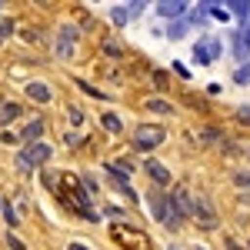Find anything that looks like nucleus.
I'll list each match as a JSON object with an SVG mask.
<instances>
[{"label":"nucleus","mask_w":250,"mask_h":250,"mask_svg":"<svg viewBox=\"0 0 250 250\" xmlns=\"http://www.w3.org/2000/svg\"><path fill=\"white\" fill-rule=\"evenodd\" d=\"M184 220H190V193L184 190V187H177V190L170 193V210H167V220H164V224L180 227Z\"/></svg>","instance_id":"1"},{"label":"nucleus","mask_w":250,"mask_h":250,"mask_svg":"<svg viewBox=\"0 0 250 250\" xmlns=\"http://www.w3.org/2000/svg\"><path fill=\"white\" fill-rule=\"evenodd\" d=\"M47 160H50V147L37 140V144H27V150H23V154H17V167H20L23 173H30L34 167L47 164Z\"/></svg>","instance_id":"2"},{"label":"nucleus","mask_w":250,"mask_h":250,"mask_svg":"<svg viewBox=\"0 0 250 250\" xmlns=\"http://www.w3.org/2000/svg\"><path fill=\"white\" fill-rule=\"evenodd\" d=\"M164 137H167V130L150 124V127H137L134 144L140 147V150H154V147H160V144H164Z\"/></svg>","instance_id":"3"},{"label":"nucleus","mask_w":250,"mask_h":250,"mask_svg":"<svg viewBox=\"0 0 250 250\" xmlns=\"http://www.w3.org/2000/svg\"><path fill=\"white\" fill-rule=\"evenodd\" d=\"M190 213L197 217V224H200V227H207V230H213V227H217V213H213L210 200H207L204 193L193 200V210H190Z\"/></svg>","instance_id":"4"},{"label":"nucleus","mask_w":250,"mask_h":250,"mask_svg":"<svg viewBox=\"0 0 250 250\" xmlns=\"http://www.w3.org/2000/svg\"><path fill=\"white\" fill-rule=\"evenodd\" d=\"M187 7H190V3H184V0H164V3H157V10H160V14H164V17H184V14H187Z\"/></svg>","instance_id":"5"},{"label":"nucleus","mask_w":250,"mask_h":250,"mask_svg":"<svg viewBox=\"0 0 250 250\" xmlns=\"http://www.w3.org/2000/svg\"><path fill=\"white\" fill-rule=\"evenodd\" d=\"M37 137H43V120H30L27 127H23V134L17 140H27V144H37Z\"/></svg>","instance_id":"6"},{"label":"nucleus","mask_w":250,"mask_h":250,"mask_svg":"<svg viewBox=\"0 0 250 250\" xmlns=\"http://www.w3.org/2000/svg\"><path fill=\"white\" fill-rule=\"evenodd\" d=\"M147 173L154 177L157 184H170V170H167L160 160H147Z\"/></svg>","instance_id":"7"},{"label":"nucleus","mask_w":250,"mask_h":250,"mask_svg":"<svg viewBox=\"0 0 250 250\" xmlns=\"http://www.w3.org/2000/svg\"><path fill=\"white\" fill-rule=\"evenodd\" d=\"M20 114H23V110H20V104H14V100H3V104H0V124H10V120H17Z\"/></svg>","instance_id":"8"},{"label":"nucleus","mask_w":250,"mask_h":250,"mask_svg":"<svg viewBox=\"0 0 250 250\" xmlns=\"http://www.w3.org/2000/svg\"><path fill=\"white\" fill-rule=\"evenodd\" d=\"M27 94L34 97V100H40V104H47V100H50V87L40 83V80H34V83H27Z\"/></svg>","instance_id":"9"},{"label":"nucleus","mask_w":250,"mask_h":250,"mask_svg":"<svg viewBox=\"0 0 250 250\" xmlns=\"http://www.w3.org/2000/svg\"><path fill=\"white\" fill-rule=\"evenodd\" d=\"M70 50H74V30H63V34H60L57 54H60V57H70Z\"/></svg>","instance_id":"10"},{"label":"nucleus","mask_w":250,"mask_h":250,"mask_svg":"<svg viewBox=\"0 0 250 250\" xmlns=\"http://www.w3.org/2000/svg\"><path fill=\"white\" fill-rule=\"evenodd\" d=\"M147 200H150V210H154L157 220H167V213H164V200H160L157 193H147Z\"/></svg>","instance_id":"11"},{"label":"nucleus","mask_w":250,"mask_h":250,"mask_svg":"<svg viewBox=\"0 0 250 250\" xmlns=\"http://www.w3.org/2000/svg\"><path fill=\"white\" fill-rule=\"evenodd\" d=\"M147 110L150 114H173V107L167 100H147Z\"/></svg>","instance_id":"12"},{"label":"nucleus","mask_w":250,"mask_h":250,"mask_svg":"<svg viewBox=\"0 0 250 250\" xmlns=\"http://www.w3.org/2000/svg\"><path fill=\"white\" fill-rule=\"evenodd\" d=\"M227 7H230L237 17H247V14H250V3H247V0H233V3H227Z\"/></svg>","instance_id":"13"},{"label":"nucleus","mask_w":250,"mask_h":250,"mask_svg":"<svg viewBox=\"0 0 250 250\" xmlns=\"http://www.w3.org/2000/svg\"><path fill=\"white\" fill-rule=\"evenodd\" d=\"M193 60H197V63H210V57H207V43H197V47H193Z\"/></svg>","instance_id":"14"},{"label":"nucleus","mask_w":250,"mask_h":250,"mask_svg":"<svg viewBox=\"0 0 250 250\" xmlns=\"http://www.w3.org/2000/svg\"><path fill=\"white\" fill-rule=\"evenodd\" d=\"M104 127H107L110 134H120V120H117L114 114H104Z\"/></svg>","instance_id":"15"},{"label":"nucleus","mask_w":250,"mask_h":250,"mask_svg":"<svg viewBox=\"0 0 250 250\" xmlns=\"http://www.w3.org/2000/svg\"><path fill=\"white\" fill-rule=\"evenodd\" d=\"M80 184L87 187V197H94V193H97V180L90 177V173H83V177H80Z\"/></svg>","instance_id":"16"},{"label":"nucleus","mask_w":250,"mask_h":250,"mask_svg":"<svg viewBox=\"0 0 250 250\" xmlns=\"http://www.w3.org/2000/svg\"><path fill=\"white\" fill-rule=\"evenodd\" d=\"M184 30H187V23H184V20H177V23H170V34H167V37H184Z\"/></svg>","instance_id":"17"},{"label":"nucleus","mask_w":250,"mask_h":250,"mask_svg":"<svg viewBox=\"0 0 250 250\" xmlns=\"http://www.w3.org/2000/svg\"><path fill=\"white\" fill-rule=\"evenodd\" d=\"M207 57H210V63L220 57V43H217V40H207Z\"/></svg>","instance_id":"18"},{"label":"nucleus","mask_w":250,"mask_h":250,"mask_svg":"<svg viewBox=\"0 0 250 250\" xmlns=\"http://www.w3.org/2000/svg\"><path fill=\"white\" fill-rule=\"evenodd\" d=\"M233 80H237V83H250V67H240V70L233 74Z\"/></svg>","instance_id":"19"},{"label":"nucleus","mask_w":250,"mask_h":250,"mask_svg":"<svg viewBox=\"0 0 250 250\" xmlns=\"http://www.w3.org/2000/svg\"><path fill=\"white\" fill-rule=\"evenodd\" d=\"M7 247H10V250H27V247H23V240H17V237H14V233H10V237H7Z\"/></svg>","instance_id":"20"},{"label":"nucleus","mask_w":250,"mask_h":250,"mask_svg":"<svg viewBox=\"0 0 250 250\" xmlns=\"http://www.w3.org/2000/svg\"><path fill=\"white\" fill-rule=\"evenodd\" d=\"M114 23H127V10H124V7H117V10H114Z\"/></svg>","instance_id":"21"},{"label":"nucleus","mask_w":250,"mask_h":250,"mask_svg":"<svg viewBox=\"0 0 250 250\" xmlns=\"http://www.w3.org/2000/svg\"><path fill=\"white\" fill-rule=\"evenodd\" d=\"M154 83L157 87H167V74L164 70H154Z\"/></svg>","instance_id":"22"},{"label":"nucleus","mask_w":250,"mask_h":250,"mask_svg":"<svg viewBox=\"0 0 250 250\" xmlns=\"http://www.w3.org/2000/svg\"><path fill=\"white\" fill-rule=\"evenodd\" d=\"M3 217H7V224H17V213H14V207H3Z\"/></svg>","instance_id":"23"},{"label":"nucleus","mask_w":250,"mask_h":250,"mask_svg":"<svg viewBox=\"0 0 250 250\" xmlns=\"http://www.w3.org/2000/svg\"><path fill=\"white\" fill-rule=\"evenodd\" d=\"M104 50H107L110 57H120V47H117V43H104Z\"/></svg>","instance_id":"24"},{"label":"nucleus","mask_w":250,"mask_h":250,"mask_svg":"<svg viewBox=\"0 0 250 250\" xmlns=\"http://www.w3.org/2000/svg\"><path fill=\"white\" fill-rule=\"evenodd\" d=\"M237 184L240 187H250V173H237Z\"/></svg>","instance_id":"25"},{"label":"nucleus","mask_w":250,"mask_h":250,"mask_svg":"<svg viewBox=\"0 0 250 250\" xmlns=\"http://www.w3.org/2000/svg\"><path fill=\"white\" fill-rule=\"evenodd\" d=\"M240 120H244V124H250V107H240Z\"/></svg>","instance_id":"26"},{"label":"nucleus","mask_w":250,"mask_h":250,"mask_svg":"<svg viewBox=\"0 0 250 250\" xmlns=\"http://www.w3.org/2000/svg\"><path fill=\"white\" fill-rule=\"evenodd\" d=\"M10 34V23H0V43H3V37Z\"/></svg>","instance_id":"27"},{"label":"nucleus","mask_w":250,"mask_h":250,"mask_svg":"<svg viewBox=\"0 0 250 250\" xmlns=\"http://www.w3.org/2000/svg\"><path fill=\"white\" fill-rule=\"evenodd\" d=\"M70 250H90L87 244H70Z\"/></svg>","instance_id":"28"}]
</instances>
